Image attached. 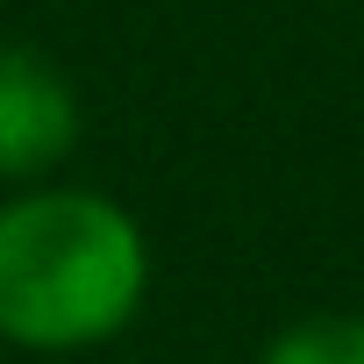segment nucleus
Segmentation results:
<instances>
[{"label": "nucleus", "mask_w": 364, "mask_h": 364, "mask_svg": "<svg viewBox=\"0 0 364 364\" xmlns=\"http://www.w3.org/2000/svg\"><path fill=\"white\" fill-rule=\"evenodd\" d=\"M86 107L72 72L36 43H0V178L50 186V171L79 150Z\"/></svg>", "instance_id": "2"}, {"label": "nucleus", "mask_w": 364, "mask_h": 364, "mask_svg": "<svg viewBox=\"0 0 364 364\" xmlns=\"http://www.w3.org/2000/svg\"><path fill=\"white\" fill-rule=\"evenodd\" d=\"M257 364H364V314H300L257 350Z\"/></svg>", "instance_id": "3"}, {"label": "nucleus", "mask_w": 364, "mask_h": 364, "mask_svg": "<svg viewBox=\"0 0 364 364\" xmlns=\"http://www.w3.org/2000/svg\"><path fill=\"white\" fill-rule=\"evenodd\" d=\"M150 300V236L100 186H22L0 200V343L72 357L114 343Z\"/></svg>", "instance_id": "1"}]
</instances>
